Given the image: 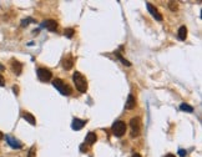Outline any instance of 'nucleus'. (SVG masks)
<instances>
[{"instance_id": "nucleus-1", "label": "nucleus", "mask_w": 202, "mask_h": 157, "mask_svg": "<svg viewBox=\"0 0 202 157\" xmlns=\"http://www.w3.org/2000/svg\"><path fill=\"white\" fill-rule=\"evenodd\" d=\"M72 80H74V84H75L77 91H80V93H86L87 91V81L80 72H75L72 75Z\"/></svg>"}, {"instance_id": "nucleus-2", "label": "nucleus", "mask_w": 202, "mask_h": 157, "mask_svg": "<svg viewBox=\"0 0 202 157\" xmlns=\"http://www.w3.org/2000/svg\"><path fill=\"white\" fill-rule=\"evenodd\" d=\"M53 85H54V87H55L61 95H64V96L71 95V89H70V86H69L67 84H65L63 80L55 79V80L53 81Z\"/></svg>"}, {"instance_id": "nucleus-3", "label": "nucleus", "mask_w": 202, "mask_h": 157, "mask_svg": "<svg viewBox=\"0 0 202 157\" xmlns=\"http://www.w3.org/2000/svg\"><path fill=\"white\" fill-rule=\"evenodd\" d=\"M112 132L116 137H122L126 132V124L124 121H117L112 126Z\"/></svg>"}, {"instance_id": "nucleus-4", "label": "nucleus", "mask_w": 202, "mask_h": 157, "mask_svg": "<svg viewBox=\"0 0 202 157\" xmlns=\"http://www.w3.org/2000/svg\"><path fill=\"white\" fill-rule=\"evenodd\" d=\"M37 77H39V80H40V81H42V82H48V81H50V80H51L53 74H51V71H50V70L41 67V69H39V70H37Z\"/></svg>"}, {"instance_id": "nucleus-5", "label": "nucleus", "mask_w": 202, "mask_h": 157, "mask_svg": "<svg viewBox=\"0 0 202 157\" xmlns=\"http://www.w3.org/2000/svg\"><path fill=\"white\" fill-rule=\"evenodd\" d=\"M130 126H131V136L136 137L140 133V119H137V117L131 119Z\"/></svg>"}, {"instance_id": "nucleus-6", "label": "nucleus", "mask_w": 202, "mask_h": 157, "mask_svg": "<svg viewBox=\"0 0 202 157\" xmlns=\"http://www.w3.org/2000/svg\"><path fill=\"white\" fill-rule=\"evenodd\" d=\"M146 6H147V10L151 13V15L156 19V20H159V21H161L162 20V15L159 13V10L152 5V4H150V3H146Z\"/></svg>"}, {"instance_id": "nucleus-7", "label": "nucleus", "mask_w": 202, "mask_h": 157, "mask_svg": "<svg viewBox=\"0 0 202 157\" xmlns=\"http://www.w3.org/2000/svg\"><path fill=\"white\" fill-rule=\"evenodd\" d=\"M44 26L49 30V31H55L56 29H58V23L55 21V20H46L45 23H44Z\"/></svg>"}, {"instance_id": "nucleus-8", "label": "nucleus", "mask_w": 202, "mask_h": 157, "mask_svg": "<svg viewBox=\"0 0 202 157\" xmlns=\"http://www.w3.org/2000/svg\"><path fill=\"white\" fill-rule=\"evenodd\" d=\"M6 141L9 142V145L13 147V149H21V143L19 141H16L14 137H11L10 135H6Z\"/></svg>"}, {"instance_id": "nucleus-9", "label": "nucleus", "mask_w": 202, "mask_h": 157, "mask_svg": "<svg viewBox=\"0 0 202 157\" xmlns=\"http://www.w3.org/2000/svg\"><path fill=\"white\" fill-rule=\"evenodd\" d=\"M86 122L84 121V120H79V119H74V121H72V125H71V127H72V130H75V131H79V130H81L82 127H84V125H85Z\"/></svg>"}, {"instance_id": "nucleus-10", "label": "nucleus", "mask_w": 202, "mask_h": 157, "mask_svg": "<svg viewBox=\"0 0 202 157\" xmlns=\"http://www.w3.org/2000/svg\"><path fill=\"white\" fill-rule=\"evenodd\" d=\"M74 65V59L71 58V55H66V58L63 60V66L65 70H70Z\"/></svg>"}, {"instance_id": "nucleus-11", "label": "nucleus", "mask_w": 202, "mask_h": 157, "mask_svg": "<svg viewBox=\"0 0 202 157\" xmlns=\"http://www.w3.org/2000/svg\"><path fill=\"white\" fill-rule=\"evenodd\" d=\"M135 106H136V100H135L134 95L130 94V95H129V97H127V101H126V105H125V107H126L127 110H132Z\"/></svg>"}, {"instance_id": "nucleus-12", "label": "nucleus", "mask_w": 202, "mask_h": 157, "mask_svg": "<svg viewBox=\"0 0 202 157\" xmlns=\"http://www.w3.org/2000/svg\"><path fill=\"white\" fill-rule=\"evenodd\" d=\"M21 64L19 63V61H16V60H13L11 61V69H13V71L16 74V75H20L21 74Z\"/></svg>"}, {"instance_id": "nucleus-13", "label": "nucleus", "mask_w": 202, "mask_h": 157, "mask_svg": "<svg viewBox=\"0 0 202 157\" xmlns=\"http://www.w3.org/2000/svg\"><path fill=\"white\" fill-rule=\"evenodd\" d=\"M96 133H94V132H89L87 135H86V138H85V141H86V143L87 145H93L94 142H96Z\"/></svg>"}, {"instance_id": "nucleus-14", "label": "nucleus", "mask_w": 202, "mask_h": 157, "mask_svg": "<svg viewBox=\"0 0 202 157\" xmlns=\"http://www.w3.org/2000/svg\"><path fill=\"white\" fill-rule=\"evenodd\" d=\"M186 36H187V29H186V26H181V28L178 29V32H177V37H178L180 40H185Z\"/></svg>"}, {"instance_id": "nucleus-15", "label": "nucleus", "mask_w": 202, "mask_h": 157, "mask_svg": "<svg viewBox=\"0 0 202 157\" xmlns=\"http://www.w3.org/2000/svg\"><path fill=\"white\" fill-rule=\"evenodd\" d=\"M23 117L30 124V125H35L36 124V121H35V117H34L31 114H29V112H23Z\"/></svg>"}, {"instance_id": "nucleus-16", "label": "nucleus", "mask_w": 202, "mask_h": 157, "mask_svg": "<svg viewBox=\"0 0 202 157\" xmlns=\"http://www.w3.org/2000/svg\"><path fill=\"white\" fill-rule=\"evenodd\" d=\"M180 109H181L182 111H187V112H192V111H194V107H192V106H188L187 104H181Z\"/></svg>"}, {"instance_id": "nucleus-17", "label": "nucleus", "mask_w": 202, "mask_h": 157, "mask_svg": "<svg viewBox=\"0 0 202 157\" xmlns=\"http://www.w3.org/2000/svg\"><path fill=\"white\" fill-rule=\"evenodd\" d=\"M64 34H65V36H66V37L71 39V37H72V36L75 35V30H74V29H66Z\"/></svg>"}, {"instance_id": "nucleus-18", "label": "nucleus", "mask_w": 202, "mask_h": 157, "mask_svg": "<svg viewBox=\"0 0 202 157\" xmlns=\"http://www.w3.org/2000/svg\"><path fill=\"white\" fill-rule=\"evenodd\" d=\"M168 8L172 10V11H175V10H177V3H173V1H171V3H168Z\"/></svg>"}, {"instance_id": "nucleus-19", "label": "nucleus", "mask_w": 202, "mask_h": 157, "mask_svg": "<svg viewBox=\"0 0 202 157\" xmlns=\"http://www.w3.org/2000/svg\"><path fill=\"white\" fill-rule=\"evenodd\" d=\"M116 55H117V58H119V59H120V60H121V61H122V63L125 64V65H126V66H131V64L129 63V61H127V60H125V59H124V58H122V56H121V55H120V54H119V53H117V54H116Z\"/></svg>"}, {"instance_id": "nucleus-20", "label": "nucleus", "mask_w": 202, "mask_h": 157, "mask_svg": "<svg viewBox=\"0 0 202 157\" xmlns=\"http://www.w3.org/2000/svg\"><path fill=\"white\" fill-rule=\"evenodd\" d=\"M29 157H35V146H33L29 151Z\"/></svg>"}, {"instance_id": "nucleus-21", "label": "nucleus", "mask_w": 202, "mask_h": 157, "mask_svg": "<svg viewBox=\"0 0 202 157\" xmlns=\"http://www.w3.org/2000/svg\"><path fill=\"white\" fill-rule=\"evenodd\" d=\"M178 155H180L181 157H185L186 155H187V152H186L185 150H180V151H178Z\"/></svg>"}, {"instance_id": "nucleus-22", "label": "nucleus", "mask_w": 202, "mask_h": 157, "mask_svg": "<svg viewBox=\"0 0 202 157\" xmlns=\"http://www.w3.org/2000/svg\"><path fill=\"white\" fill-rule=\"evenodd\" d=\"M5 85V80L3 77V75H0V86H4Z\"/></svg>"}, {"instance_id": "nucleus-23", "label": "nucleus", "mask_w": 202, "mask_h": 157, "mask_svg": "<svg viewBox=\"0 0 202 157\" xmlns=\"http://www.w3.org/2000/svg\"><path fill=\"white\" fill-rule=\"evenodd\" d=\"M166 157H176L175 155H171V154H168V155H166Z\"/></svg>"}, {"instance_id": "nucleus-24", "label": "nucleus", "mask_w": 202, "mask_h": 157, "mask_svg": "<svg viewBox=\"0 0 202 157\" xmlns=\"http://www.w3.org/2000/svg\"><path fill=\"white\" fill-rule=\"evenodd\" d=\"M132 157H141V156H140L138 154H135V155H134V156H132Z\"/></svg>"}, {"instance_id": "nucleus-25", "label": "nucleus", "mask_w": 202, "mask_h": 157, "mask_svg": "<svg viewBox=\"0 0 202 157\" xmlns=\"http://www.w3.org/2000/svg\"><path fill=\"white\" fill-rule=\"evenodd\" d=\"M1 138H3V133L0 132V141H1Z\"/></svg>"}]
</instances>
